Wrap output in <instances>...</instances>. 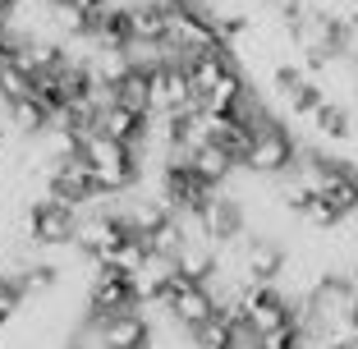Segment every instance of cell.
I'll return each mask as SVG.
<instances>
[{"label":"cell","mask_w":358,"mask_h":349,"mask_svg":"<svg viewBox=\"0 0 358 349\" xmlns=\"http://www.w3.org/2000/svg\"><path fill=\"white\" fill-rule=\"evenodd\" d=\"M294 161H299V138L285 129V120H271V124H262L253 134V148H248L243 166L253 175H262V180H280V175L294 170Z\"/></svg>","instance_id":"6da1fadb"},{"label":"cell","mask_w":358,"mask_h":349,"mask_svg":"<svg viewBox=\"0 0 358 349\" xmlns=\"http://www.w3.org/2000/svg\"><path fill=\"white\" fill-rule=\"evenodd\" d=\"M285 322H294V299L285 294L280 285H248L243 290V327L253 331V336H266V331L285 327Z\"/></svg>","instance_id":"7a4b0ae2"},{"label":"cell","mask_w":358,"mask_h":349,"mask_svg":"<svg viewBox=\"0 0 358 349\" xmlns=\"http://www.w3.org/2000/svg\"><path fill=\"white\" fill-rule=\"evenodd\" d=\"M92 322V318H83ZM101 349H152V318L143 308H129V313H115V318L92 322Z\"/></svg>","instance_id":"3957f363"},{"label":"cell","mask_w":358,"mask_h":349,"mask_svg":"<svg viewBox=\"0 0 358 349\" xmlns=\"http://www.w3.org/2000/svg\"><path fill=\"white\" fill-rule=\"evenodd\" d=\"M189 166H193V175H198V180H207V184H211V189H225V184H230L234 175H239L243 161L234 157V152L225 148V143H216V138H211V143L193 148Z\"/></svg>","instance_id":"277c9868"},{"label":"cell","mask_w":358,"mask_h":349,"mask_svg":"<svg viewBox=\"0 0 358 349\" xmlns=\"http://www.w3.org/2000/svg\"><path fill=\"white\" fill-rule=\"evenodd\" d=\"M216 313H221V308H216V299H211V290L202 285V280H184V290H179L175 304H170V318L184 331H198L202 322H211Z\"/></svg>","instance_id":"5b68a950"},{"label":"cell","mask_w":358,"mask_h":349,"mask_svg":"<svg viewBox=\"0 0 358 349\" xmlns=\"http://www.w3.org/2000/svg\"><path fill=\"white\" fill-rule=\"evenodd\" d=\"M10 124H14L19 138H42L46 129H51V101H42L37 92L14 97L10 101Z\"/></svg>","instance_id":"8992f818"},{"label":"cell","mask_w":358,"mask_h":349,"mask_svg":"<svg viewBox=\"0 0 358 349\" xmlns=\"http://www.w3.org/2000/svg\"><path fill=\"white\" fill-rule=\"evenodd\" d=\"M115 97L124 101V106H134V111H143V115H152V74L134 64V69H129V74L115 83Z\"/></svg>","instance_id":"52a82bcc"},{"label":"cell","mask_w":358,"mask_h":349,"mask_svg":"<svg viewBox=\"0 0 358 349\" xmlns=\"http://www.w3.org/2000/svg\"><path fill=\"white\" fill-rule=\"evenodd\" d=\"M64 5H74V10H78V14H92V10H101L106 0H64Z\"/></svg>","instance_id":"ba28073f"},{"label":"cell","mask_w":358,"mask_h":349,"mask_svg":"<svg viewBox=\"0 0 358 349\" xmlns=\"http://www.w3.org/2000/svg\"><path fill=\"white\" fill-rule=\"evenodd\" d=\"M14 10H19V0H0V19H10Z\"/></svg>","instance_id":"9c48e42d"},{"label":"cell","mask_w":358,"mask_h":349,"mask_svg":"<svg viewBox=\"0 0 358 349\" xmlns=\"http://www.w3.org/2000/svg\"><path fill=\"white\" fill-rule=\"evenodd\" d=\"M331 349H358V336H349V340H340V345H331Z\"/></svg>","instance_id":"30bf717a"},{"label":"cell","mask_w":358,"mask_h":349,"mask_svg":"<svg viewBox=\"0 0 358 349\" xmlns=\"http://www.w3.org/2000/svg\"><path fill=\"white\" fill-rule=\"evenodd\" d=\"M0 28H5V19H0Z\"/></svg>","instance_id":"8fae6325"}]
</instances>
